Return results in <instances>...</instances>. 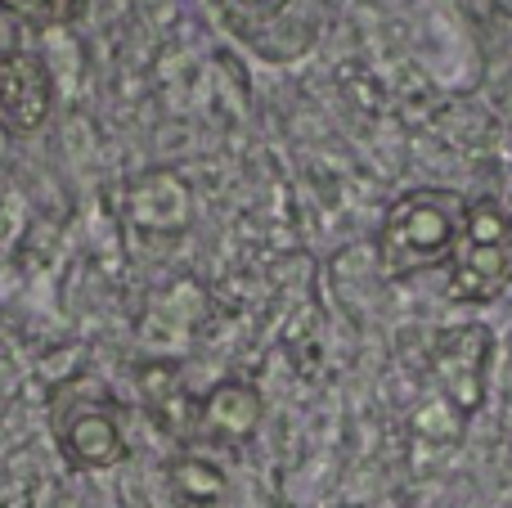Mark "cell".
Returning a JSON list of instances; mask_svg holds the SVG:
<instances>
[{
	"label": "cell",
	"instance_id": "cell-1",
	"mask_svg": "<svg viewBox=\"0 0 512 508\" xmlns=\"http://www.w3.org/2000/svg\"><path fill=\"white\" fill-rule=\"evenodd\" d=\"M468 203L450 189H414L405 194L382 221V261L391 275H414V270L441 266L454 257L463 234Z\"/></svg>",
	"mask_w": 512,
	"mask_h": 508
},
{
	"label": "cell",
	"instance_id": "cell-2",
	"mask_svg": "<svg viewBox=\"0 0 512 508\" xmlns=\"http://www.w3.org/2000/svg\"><path fill=\"white\" fill-rule=\"evenodd\" d=\"M454 293L463 302H490L512 284V216L495 198L468 203L454 248Z\"/></svg>",
	"mask_w": 512,
	"mask_h": 508
},
{
	"label": "cell",
	"instance_id": "cell-3",
	"mask_svg": "<svg viewBox=\"0 0 512 508\" xmlns=\"http://www.w3.org/2000/svg\"><path fill=\"white\" fill-rule=\"evenodd\" d=\"M486 360H490V333L481 324H459V329L441 333V342H436V383L459 405V414H472L481 405Z\"/></svg>",
	"mask_w": 512,
	"mask_h": 508
},
{
	"label": "cell",
	"instance_id": "cell-4",
	"mask_svg": "<svg viewBox=\"0 0 512 508\" xmlns=\"http://www.w3.org/2000/svg\"><path fill=\"white\" fill-rule=\"evenodd\" d=\"M50 117V77L32 54H0V126L32 135Z\"/></svg>",
	"mask_w": 512,
	"mask_h": 508
},
{
	"label": "cell",
	"instance_id": "cell-5",
	"mask_svg": "<svg viewBox=\"0 0 512 508\" xmlns=\"http://www.w3.org/2000/svg\"><path fill=\"white\" fill-rule=\"evenodd\" d=\"M59 446L77 468H113L126 459V437L108 405H81L72 419H59Z\"/></svg>",
	"mask_w": 512,
	"mask_h": 508
},
{
	"label": "cell",
	"instance_id": "cell-6",
	"mask_svg": "<svg viewBox=\"0 0 512 508\" xmlns=\"http://www.w3.org/2000/svg\"><path fill=\"white\" fill-rule=\"evenodd\" d=\"M131 216L149 230L176 234L189 225V189L185 180H176L171 171H153L131 189Z\"/></svg>",
	"mask_w": 512,
	"mask_h": 508
},
{
	"label": "cell",
	"instance_id": "cell-7",
	"mask_svg": "<svg viewBox=\"0 0 512 508\" xmlns=\"http://www.w3.org/2000/svg\"><path fill=\"white\" fill-rule=\"evenodd\" d=\"M203 423L216 437L243 441L256 423H261V396H256L248 383H221L203 401Z\"/></svg>",
	"mask_w": 512,
	"mask_h": 508
},
{
	"label": "cell",
	"instance_id": "cell-8",
	"mask_svg": "<svg viewBox=\"0 0 512 508\" xmlns=\"http://www.w3.org/2000/svg\"><path fill=\"white\" fill-rule=\"evenodd\" d=\"M72 0H0L5 14H23L27 23H54V18H68Z\"/></svg>",
	"mask_w": 512,
	"mask_h": 508
},
{
	"label": "cell",
	"instance_id": "cell-9",
	"mask_svg": "<svg viewBox=\"0 0 512 508\" xmlns=\"http://www.w3.org/2000/svg\"><path fill=\"white\" fill-rule=\"evenodd\" d=\"M225 14L234 18V23H265V18L283 14V5L288 0H221Z\"/></svg>",
	"mask_w": 512,
	"mask_h": 508
},
{
	"label": "cell",
	"instance_id": "cell-10",
	"mask_svg": "<svg viewBox=\"0 0 512 508\" xmlns=\"http://www.w3.org/2000/svg\"><path fill=\"white\" fill-rule=\"evenodd\" d=\"M180 486H189V495H198V500H212V495H221L225 482L207 464H185L180 468Z\"/></svg>",
	"mask_w": 512,
	"mask_h": 508
}]
</instances>
